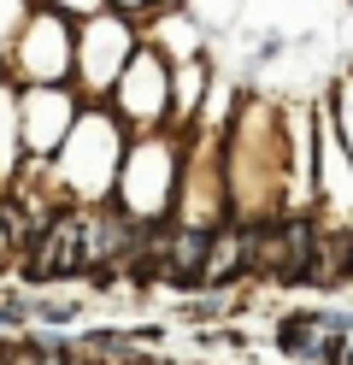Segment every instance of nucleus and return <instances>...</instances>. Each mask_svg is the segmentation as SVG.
<instances>
[{
	"instance_id": "obj_1",
	"label": "nucleus",
	"mask_w": 353,
	"mask_h": 365,
	"mask_svg": "<svg viewBox=\"0 0 353 365\" xmlns=\"http://www.w3.org/2000/svg\"><path fill=\"white\" fill-rule=\"evenodd\" d=\"M88 265V247H83V218H53L47 230L30 236V254H24V277L30 283H59V277H77Z\"/></svg>"
},
{
	"instance_id": "obj_2",
	"label": "nucleus",
	"mask_w": 353,
	"mask_h": 365,
	"mask_svg": "<svg viewBox=\"0 0 353 365\" xmlns=\"http://www.w3.org/2000/svg\"><path fill=\"white\" fill-rule=\"evenodd\" d=\"M324 330H329V318H312V312H300V318H289V324L277 330V341L289 354H312L318 341H324Z\"/></svg>"
},
{
	"instance_id": "obj_3",
	"label": "nucleus",
	"mask_w": 353,
	"mask_h": 365,
	"mask_svg": "<svg viewBox=\"0 0 353 365\" xmlns=\"http://www.w3.org/2000/svg\"><path fill=\"white\" fill-rule=\"evenodd\" d=\"M124 365H153V359H124Z\"/></svg>"
},
{
	"instance_id": "obj_4",
	"label": "nucleus",
	"mask_w": 353,
	"mask_h": 365,
	"mask_svg": "<svg viewBox=\"0 0 353 365\" xmlns=\"http://www.w3.org/2000/svg\"><path fill=\"white\" fill-rule=\"evenodd\" d=\"M347 365H353V348H347Z\"/></svg>"
}]
</instances>
